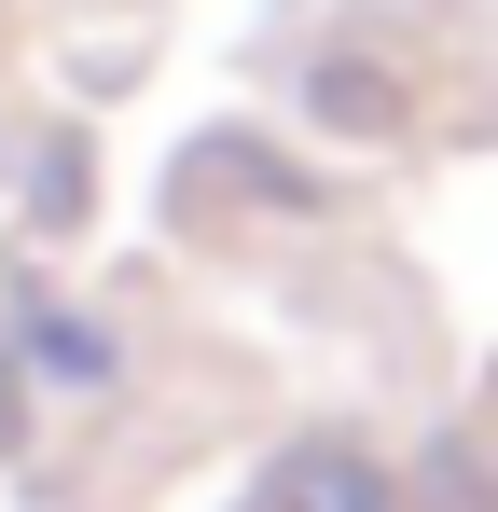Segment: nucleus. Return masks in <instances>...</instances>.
I'll return each instance as SVG.
<instances>
[{
	"mask_svg": "<svg viewBox=\"0 0 498 512\" xmlns=\"http://www.w3.org/2000/svg\"><path fill=\"white\" fill-rule=\"evenodd\" d=\"M402 512H485V457H471V443H443V457L415 471V499H402Z\"/></svg>",
	"mask_w": 498,
	"mask_h": 512,
	"instance_id": "4",
	"label": "nucleus"
},
{
	"mask_svg": "<svg viewBox=\"0 0 498 512\" xmlns=\"http://www.w3.org/2000/svg\"><path fill=\"white\" fill-rule=\"evenodd\" d=\"M28 443V360H14V333H0V457Z\"/></svg>",
	"mask_w": 498,
	"mask_h": 512,
	"instance_id": "5",
	"label": "nucleus"
},
{
	"mask_svg": "<svg viewBox=\"0 0 498 512\" xmlns=\"http://www.w3.org/2000/svg\"><path fill=\"white\" fill-rule=\"evenodd\" d=\"M305 111L346 125V139H402V84H388L374 56H319V70H305Z\"/></svg>",
	"mask_w": 498,
	"mask_h": 512,
	"instance_id": "2",
	"label": "nucleus"
},
{
	"mask_svg": "<svg viewBox=\"0 0 498 512\" xmlns=\"http://www.w3.org/2000/svg\"><path fill=\"white\" fill-rule=\"evenodd\" d=\"M14 360H42L56 388H111V333H83V319H56L42 291H14Z\"/></svg>",
	"mask_w": 498,
	"mask_h": 512,
	"instance_id": "3",
	"label": "nucleus"
},
{
	"mask_svg": "<svg viewBox=\"0 0 498 512\" xmlns=\"http://www.w3.org/2000/svg\"><path fill=\"white\" fill-rule=\"evenodd\" d=\"M263 512H402V471L346 429H305L277 471H263Z\"/></svg>",
	"mask_w": 498,
	"mask_h": 512,
	"instance_id": "1",
	"label": "nucleus"
}]
</instances>
